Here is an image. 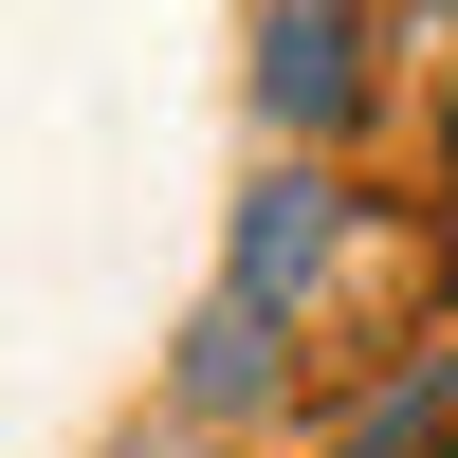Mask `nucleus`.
<instances>
[{"label": "nucleus", "mask_w": 458, "mask_h": 458, "mask_svg": "<svg viewBox=\"0 0 458 458\" xmlns=\"http://www.w3.org/2000/svg\"><path fill=\"white\" fill-rule=\"evenodd\" d=\"M257 403H276V312L220 293V312L183 330V422H257Z\"/></svg>", "instance_id": "7ed1b4c3"}, {"label": "nucleus", "mask_w": 458, "mask_h": 458, "mask_svg": "<svg viewBox=\"0 0 458 458\" xmlns=\"http://www.w3.org/2000/svg\"><path fill=\"white\" fill-rule=\"evenodd\" d=\"M257 110H276V129H349V110H367L349 0H276V37H257Z\"/></svg>", "instance_id": "f03ea898"}, {"label": "nucleus", "mask_w": 458, "mask_h": 458, "mask_svg": "<svg viewBox=\"0 0 458 458\" xmlns=\"http://www.w3.org/2000/svg\"><path fill=\"white\" fill-rule=\"evenodd\" d=\"M440 293H458V257H440Z\"/></svg>", "instance_id": "39448f33"}, {"label": "nucleus", "mask_w": 458, "mask_h": 458, "mask_svg": "<svg viewBox=\"0 0 458 458\" xmlns=\"http://www.w3.org/2000/svg\"><path fill=\"white\" fill-rule=\"evenodd\" d=\"M330 239H349V183H330V165H276V183L239 202V276H220V293H257V312H293V293L330 276Z\"/></svg>", "instance_id": "f257e3e1"}, {"label": "nucleus", "mask_w": 458, "mask_h": 458, "mask_svg": "<svg viewBox=\"0 0 458 458\" xmlns=\"http://www.w3.org/2000/svg\"><path fill=\"white\" fill-rule=\"evenodd\" d=\"M110 458H183V440H110Z\"/></svg>", "instance_id": "20e7f679"}]
</instances>
